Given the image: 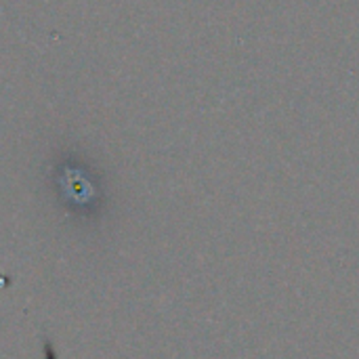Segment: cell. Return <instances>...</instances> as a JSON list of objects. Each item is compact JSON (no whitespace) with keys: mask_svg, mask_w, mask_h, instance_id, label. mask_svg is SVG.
I'll return each mask as SVG.
<instances>
[{"mask_svg":"<svg viewBox=\"0 0 359 359\" xmlns=\"http://www.w3.org/2000/svg\"><path fill=\"white\" fill-rule=\"evenodd\" d=\"M42 353H44V359H59V353L48 337H42Z\"/></svg>","mask_w":359,"mask_h":359,"instance_id":"1","label":"cell"}]
</instances>
